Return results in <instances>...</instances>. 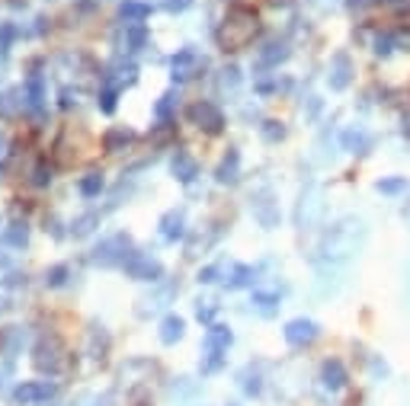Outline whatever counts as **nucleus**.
I'll return each instance as SVG.
<instances>
[{"label": "nucleus", "instance_id": "1", "mask_svg": "<svg viewBox=\"0 0 410 406\" xmlns=\"http://www.w3.org/2000/svg\"><path fill=\"white\" fill-rule=\"evenodd\" d=\"M366 237H368V230H366V221L362 218H340L334 228H327V234L320 237L318 259L324 266H343V262H349L362 250Z\"/></svg>", "mask_w": 410, "mask_h": 406}, {"label": "nucleus", "instance_id": "2", "mask_svg": "<svg viewBox=\"0 0 410 406\" xmlns=\"http://www.w3.org/2000/svg\"><path fill=\"white\" fill-rule=\"evenodd\" d=\"M68 349H64V343L55 336V333H49V336H42L39 343H35L32 349V365L35 371L49 374V378H55V374L64 371V365H68Z\"/></svg>", "mask_w": 410, "mask_h": 406}, {"label": "nucleus", "instance_id": "3", "mask_svg": "<svg viewBox=\"0 0 410 406\" xmlns=\"http://www.w3.org/2000/svg\"><path fill=\"white\" fill-rule=\"evenodd\" d=\"M231 343H234V333L228 326H222V324L209 326L205 343H202V349H205V355H202V374H215L224 365V355H228Z\"/></svg>", "mask_w": 410, "mask_h": 406}, {"label": "nucleus", "instance_id": "4", "mask_svg": "<svg viewBox=\"0 0 410 406\" xmlns=\"http://www.w3.org/2000/svg\"><path fill=\"white\" fill-rule=\"evenodd\" d=\"M132 253H135V250H132V237H128V234H112V237L100 240L97 247L90 250V262H93V266H103V269H109V266L122 269Z\"/></svg>", "mask_w": 410, "mask_h": 406}, {"label": "nucleus", "instance_id": "5", "mask_svg": "<svg viewBox=\"0 0 410 406\" xmlns=\"http://www.w3.org/2000/svg\"><path fill=\"white\" fill-rule=\"evenodd\" d=\"M253 32H257V16L237 10V13L224 23V29H222V35H218V39H222V45H228V49H241V45H247V42H251Z\"/></svg>", "mask_w": 410, "mask_h": 406}, {"label": "nucleus", "instance_id": "6", "mask_svg": "<svg viewBox=\"0 0 410 406\" xmlns=\"http://www.w3.org/2000/svg\"><path fill=\"white\" fill-rule=\"evenodd\" d=\"M186 118L195 125V128L205 131V135H218V131L224 128V112L218 109L212 99H199V103H193L186 109Z\"/></svg>", "mask_w": 410, "mask_h": 406}, {"label": "nucleus", "instance_id": "7", "mask_svg": "<svg viewBox=\"0 0 410 406\" xmlns=\"http://www.w3.org/2000/svg\"><path fill=\"white\" fill-rule=\"evenodd\" d=\"M251 211L266 230L279 228V202H276V192H272V189H257V192H251Z\"/></svg>", "mask_w": 410, "mask_h": 406}, {"label": "nucleus", "instance_id": "8", "mask_svg": "<svg viewBox=\"0 0 410 406\" xmlns=\"http://www.w3.org/2000/svg\"><path fill=\"white\" fill-rule=\"evenodd\" d=\"M122 269H126V276L135 278V282H160V276H164V266L157 259H151V256L138 253V250L128 256V262Z\"/></svg>", "mask_w": 410, "mask_h": 406}, {"label": "nucleus", "instance_id": "9", "mask_svg": "<svg viewBox=\"0 0 410 406\" xmlns=\"http://www.w3.org/2000/svg\"><path fill=\"white\" fill-rule=\"evenodd\" d=\"M320 199H324V195H320V189L314 186V183L301 192V202H299V228L301 230H311L320 221V211H324V202Z\"/></svg>", "mask_w": 410, "mask_h": 406}, {"label": "nucleus", "instance_id": "10", "mask_svg": "<svg viewBox=\"0 0 410 406\" xmlns=\"http://www.w3.org/2000/svg\"><path fill=\"white\" fill-rule=\"evenodd\" d=\"M55 393H58V387L49 384V381H23L13 390V400L20 406H35V403H49Z\"/></svg>", "mask_w": 410, "mask_h": 406}, {"label": "nucleus", "instance_id": "11", "mask_svg": "<svg viewBox=\"0 0 410 406\" xmlns=\"http://www.w3.org/2000/svg\"><path fill=\"white\" fill-rule=\"evenodd\" d=\"M205 68V58H199L193 49H183L170 58V70H174V80H193L199 77V70Z\"/></svg>", "mask_w": 410, "mask_h": 406}, {"label": "nucleus", "instance_id": "12", "mask_svg": "<svg viewBox=\"0 0 410 406\" xmlns=\"http://www.w3.org/2000/svg\"><path fill=\"white\" fill-rule=\"evenodd\" d=\"M327 83H330V90H346L349 83H353V61H349L346 51H337L334 58H330V68H327Z\"/></svg>", "mask_w": 410, "mask_h": 406}, {"label": "nucleus", "instance_id": "13", "mask_svg": "<svg viewBox=\"0 0 410 406\" xmlns=\"http://www.w3.org/2000/svg\"><path fill=\"white\" fill-rule=\"evenodd\" d=\"M285 343L289 345H311L314 339H318V333H320V326L314 324V320H305V317H299V320H289L285 324Z\"/></svg>", "mask_w": 410, "mask_h": 406}, {"label": "nucleus", "instance_id": "14", "mask_svg": "<svg viewBox=\"0 0 410 406\" xmlns=\"http://www.w3.org/2000/svg\"><path fill=\"white\" fill-rule=\"evenodd\" d=\"M183 234H186V214H183V208H174V211H167L160 218V237L167 243L183 240Z\"/></svg>", "mask_w": 410, "mask_h": 406}, {"label": "nucleus", "instance_id": "15", "mask_svg": "<svg viewBox=\"0 0 410 406\" xmlns=\"http://www.w3.org/2000/svg\"><path fill=\"white\" fill-rule=\"evenodd\" d=\"M285 58H289V45H285V42H266L263 49L257 51V68L272 70V68H279Z\"/></svg>", "mask_w": 410, "mask_h": 406}, {"label": "nucleus", "instance_id": "16", "mask_svg": "<svg viewBox=\"0 0 410 406\" xmlns=\"http://www.w3.org/2000/svg\"><path fill=\"white\" fill-rule=\"evenodd\" d=\"M176 295V288H170V285H164V288H157L154 295H145L138 301V317H151V314H157V310H164L170 304V297Z\"/></svg>", "mask_w": 410, "mask_h": 406}, {"label": "nucleus", "instance_id": "17", "mask_svg": "<svg viewBox=\"0 0 410 406\" xmlns=\"http://www.w3.org/2000/svg\"><path fill=\"white\" fill-rule=\"evenodd\" d=\"M320 384L330 387V390L346 387V368H343L340 358H327L324 365H320Z\"/></svg>", "mask_w": 410, "mask_h": 406}, {"label": "nucleus", "instance_id": "18", "mask_svg": "<svg viewBox=\"0 0 410 406\" xmlns=\"http://www.w3.org/2000/svg\"><path fill=\"white\" fill-rule=\"evenodd\" d=\"M170 173H174L180 183H193V179L199 176V164H195L186 151H176L174 157H170Z\"/></svg>", "mask_w": 410, "mask_h": 406}, {"label": "nucleus", "instance_id": "19", "mask_svg": "<svg viewBox=\"0 0 410 406\" xmlns=\"http://www.w3.org/2000/svg\"><path fill=\"white\" fill-rule=\"evenodd\" d=\"M135 141V131L132 128H126V125H116V128H109L103 135V147L109 154H119V151H126L128 144Z\"/></svg>", "mask_w": 410, "mask_h": 406}, {"label": "nucleus", "instance_id": "20", "mask_svg": "<svg viewBox=\"0 0 410 406\" xmlns=\"http://www.w3.org/2000/svg\"><path fill=\"white\" fill-rule=\"evenodd\" d=\"M237 173H241V154H237V147H228V154L222 157V164L215 170V179L222 186H228V183L237 179Z\"/></svg>", "mask_w": 410, "mask_h": 406}, {"label": "nucleus", "instance_id": "21", "mask_svg": "<svg viewBox=\"0 0 410 406\" xmlns=\"http://www.w3.org/2000/svg\"><path fill=\"white\" fill-rule=\"evenodd\" d=\"M23 99H26V106L32 112H39L45 106V80H42V74H32L26 80V87H23Z\"/></svg>", "mask_w": 410, "mask_h": 406}, {"label": "nucleus", "instance_id": "22", "mask_svg": "<svg viewBox=\"0 0 410 406\" xmlns=\"http://www.w3.org/2000/svg\"><path fill=\"white\" fill-rule=\"evenodd\" d=\"M183 333H186V320L176 317V314H167L164 324H160V343L174 345V343H180V339H183Z\"/></svg>", "mask_w": 410, "mask_h": 406}, {"label": "nucleus", "instance_id": "23", "mask_svg": "<svg viewBox=\"0 0 410 406\" xmlns=\"http://www.w3.org/2000/svg\"><path fill=\"white\" fill-rule=\"evenodd\" d=\"M119 16L126 20V26H135V23H145L151 16V7L141 4V0H122L119 4Z\"/></svg>", "mask_w": 410, "mask_h": 406}, {"label": "nucleus", "instance_id": "24", "mask_svg": "<svg viewBox=\"0 0 410 406\" xmlns=\"http://www.w3.org/2000/svg\"><path fill=\"white\" fill-rule=\"evenodd\" d=\"M253 310L260 317H276L279 314V295L276 291H253Z\"/></svg>", "mask_w": 410, "mask_h": 406}, {"label": "nucleus", "instance_id": "25", "mask_svg": "<svg viewBox=\"0 0 410 406\" xmlns=\"http://www.w3.org/2000/svg\"><path fill=\"white\" fill-rule=\"evenodd\" d=\"M176 106H180V97H176V90H167L164 97L154 103V118L157 122H170L176 116Z\"/></svg>", "mask_w": 410, "mask_h": 406}, {"label": "nucleus", "instance_id": "26", "mask_svg": "<svg viewBox=\"0 0 410 406\" xmlns=\"http://www.w3.org/2000/svg\"><path fill=\"white\" fill-rule=\"evenodd\" d=\"M106 349H109V333L93 324L90 333H87V352H90V358H103Z\"/></svg>", "mask_w": 410, "mask_h": 406}, {"label": "nucleus", "instance_id": "27", "mask_svg": "<svg viewBox=\"0 0 410 406\" xmlns=\"http://www.w3.org/2000/svg\"><path fill=\"white\" fill-rule=\"evenodd\" d=\"M4 240H7L13 250H23L29 243V224H26V221H20V218L10 221L7 230H4Z\"/></svg>", "mask_w": 410, "mask_h": 406}, {"label": "nucleus", "instance_id": "28", "mask_svg": "<svg viewBox=\"0 0 410 406\" xmlns=\"http://www.w3.org/2000/svg\"><path fill=\"white\" fill-rule=\"evenodd\" d=\"M77 189H80V195L84 199H100V192L106 189V179H103V173H87V176H80V183H77Z\"/></svg>", "mask_w": 410, "mask_h": 406}, {"label": "nucleus", "instance_id": "29", "mask_svg": "<svg viewBox=\"0 0 410 406\" xmlns=\"http://www.w3.org/2000/svg\"><path fill=\"white\" fill-rule=\"evenodd\" d=\"M253 278H257V272H253L251 266H241V262H234V266L228 269V278H224V285H228V288H243V285H251Z\"/></svg>", "mask_w": 410, "mask_h": 406}, {"label": "nucleus", "instance_id": "30", "mask_svg": "<svg viewBox=\"0 0 410 406\" xmlns=\"http://www.w3.org/2000/svg\"><path fill=\"white\" fill-rule=\"evenodd\" d=\"M343 147L353 154H368V147H372V138H368L362 128H349L346 135H343Z\"/></svg>", "mask_w": 410, "mask_h": 406}, {"label": "nucleus", "instance_id": "31", "mask_svg": "<svg viewBox=\"0 0 410 406\" xmlns=\"http://www.w3.org/2000/svg\"><path fill=\"white\" fill-rule=\"evenodd\" d=\"M97 228H100V214L97 211H87V214H80V218H74L71 234H74V237H90Z\"/></svg>", "mask_w": 410, "mask_h": 406}, {"label": "nucleus", "instance_id": "32", "mask_svg": "<svg viewBox=\"0 0 410 406\" xmlns=\"http://www.w3.org/2000/svg\"><path fill=\"white\" fill-rule=\"evenodd\" d=\"M126 42L132 51H141L147 45V26L145 23H135V26H126Z\"/></svg>", "mask_w": 410, "mask_h": 406}, {"label": "nucleus", "instance_id": "33", "mask_svg": "<svg viewBox=\"0 0 410 406\" xmlns=\"http://www.w3.org/2000/svg\"><path fill=\"white\" fill-rule=\"evenodd\" d=\"M375 189L382 195H401L407 192V176H391V179H378Z\"/></svg>", "mask_w": 410, "mask_h": 406}, {"label": "nucleus", "instance_id": "34", "mask_svg": "<svg viewBox=\"0 0 410 406\" xmlns=\"http://www.w3.org/2000/svg\"><path fill=\"white\" fill-rule=\"evenodd\" d=\"M68 278H71V266H52L49 272H45V285L49 288H61V285H68Z\"/></svg>", "mask_w": 410, "mask_h": 406}, {"label": "nucleus", "instance_id": "35", "mask_svg": "<svg viewBox=\"0 0 410 406\" xmlns=\"http://www.w3.org/2000/svg\"><path fill=\"white\" fill-rule=\"evenodd\" d=\"M215 314H218V304H215V301H209V297H199V301H195V317H199L202 324H209V326H212Z\"/></svg>", "mask_w": 410, "mask_h": 406}, {"label": "nucleus", "instance_id": "36", "mask_svg": "<svg viewBox=\"0 0 410 406\" xmlns=\"http://www.w3.org/2000/svg\"><path fill=\"white\" fill-rule=\"evenodd\" d=\"M260 135H263V141H270V144H279V141L285 138V125L282 122H263L260 125Z\"/></svg>", "mask_w": 410, "mask_h": 406}, {"label": "nucleus", "instance_id": "37", "mask_svg": "<svg viewBox=\"0 0 410 406\" xmlns=\"http://www.w3.org/2000/svg\"><path fill=\"white\" fill-rule=\"evenodd\" d=\"M116 97H119V87H103V93H100V112H106V116H112V112H116Z\"/></svg>", "mask_w": 410, "mask_h": 406}, {"label": "nucleus", "instance_id": "38", "mask_svg": "<svg viewBox=\"0 0 410 406\" xmlns=\"http://www.w3.org/2000/svg\"><path fill=\"white\" fill-rule=\"evenodd\" d=\"M16 39V26L13 23H0V51H7Z\"/></svg>", "mask_w": 410, "mask_h": 406}, {"label": "nucleus", "instance_id": "39", "mask_svg": "<svg viewBox=\"0 0 410 406\" xmlns=\"http://www.w3.org/2000/svg\"><path fill=\"white\" fill-rule=\"evenodd\" d=\"M241 387H243V393H251V397H257V393L263 390V384H260V374H253V378H251V371H243Z\"/></svg>", "mask_w": 410, "mask_h": 406}, {"label": "nucleus", "instance_id": "40", "mask_svg": "<svg viewBox=\"0 0 410 406\" xmlns=\"http://www.w3.org/2000/svg\"><path fill=\"white\" fill-rule=\"evenodd\" d=\"M49 183H52V166L39 164V166H35V173H32V186L42 189V186H49Z\"/></svg>", "mask_w": 410, "mask_h": 406}, {"label": "nucleus", "instance_id": "41", "mask_svg": "<svg viewBox=\"0 0 410 406\" xmlns=\"http://www.w3.org/2000/svg\"><path fill=\"white\" fill-rule=\"evenodd\" d=\"M218 272H222V266H205V269H199V282H215L218 278Z\"/></svg>", "mask_w": 410, "mask_h": 406}, {"label": "nucleus", "instance_id": "42", "mask_svg": "<svg viewBox=\"0 0 410 406\" xmlns=\"http://www.w3.org/2000/svg\"><path fill=\"white\" fill-rule=\"evenodd\" d=\"M222 83H224V87H237V83H241V70H237V68H224Z\"/></svg>", "mask_w": 410, "mask_h": 406}, {"label": "nucleus", "instance_id": "43", "mask_svg": "<svg viewBox=\"0 0 410 406\" xmlns=\"http://www.w3.org/2000/svg\"><path fill=\"white\" fill-rule=\"evenodd\" d=\"M189 4H193V0H167V10H170V13H183Z\"/></svg>", "mask_w": 410, "mask_h": 406}, {"label": "nucleus", "instance_id": "44", "mask_svg": "<svg viewBox=\"0 0 410 406\" xmlns=\"http://www.w3.org/2000/svg\"><path fill=\"white\" fill-rule=\"evenodd\" d=\"M362 4H366V0H349V7H353V10H356V7H362Z\"/></svg>", "mask_w": 410, "mask_h": 406}, {"label": "nucleus", "instance_id": "45", "mask_svg": "<svg viewBox=\"0 0 410 406\" xmlns=\"http://www.w3.org/2000/svg\"><path fill=\"white\" fill-rule=\"evenodd\" d=\"M407 276H410V269H407ZM407 282H410V278H407Z\"/></svg>", "mask_w": 410, "mask_h": 406}, {"label": "nucleus", "instance_id": "46", "mask_svg": "<svg viewBox=\"0 0 410 406\" xmlns=\"http://www.w3.org/2000/svg\"><path fill=\"white\" fill-rule=\"evenodd\" d=\"M228 406H237V403H228Z\"/></svg>", "mask_w": 410, "mask_h": 406}, {"label": "nucleus", "instance_id": "47", "mask_svg": "<svg viewBox=\"0 0 410 406\" xmlns=\"http://www.w3.org/2000/svg\"><path fill=\"white\" fill-rule=\"evenodd\" d=\"M407 214H410V211H407Z\"/></svg>", "mask_w": 410, "mask_h": 406}]
</instances>
